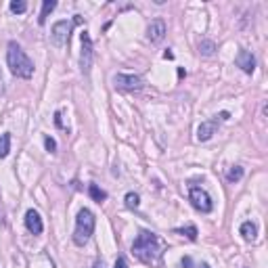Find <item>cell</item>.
I'll list each match as a JSON object with an SVG mask.
<instances>
[{"instance_id":"obj_1","label":"cell","mask_w":268,"mask_h":268,"mask_svg":"<svg viewBox=\"0 0 268 268\" xmlns=\"http://www.w3.org/2000/svg\"><path fill=\"white\" fill-rule=\"evenodd\" d=\"M132 254L145 264L157 262V258L162 256V247H159V239L151 230H140L132 243Z\"/></svg>"},{"instance_id":"obj_2","label":"cell","mask_w":268,"mask_h":268,"mask_svg":"<svg viewBox=\"0 0 268 268\" xmlns=\"http://www.w3.org/2000/svg\"><path fill=\"white\" fill-rule=\"evenodd\" d=\"M6 63L8 69L15 78H23V80H30L34 76V61L25 55V50L17 44L15 40L8 42V48H6Z\"/></svg>"},{"instance_id":"obj_3","label":"cell","mask_w":268,"mask_h":268,"mask_svg":"<svg viewBox=\"0 0 268 268\" xmlns=\"http://www.w3.org/2000/svg\"><path fill=\"white\" fill-rule=\"evenodd\" d=\"M94 224H96V218H94V214L84 208V210H80L78 212V218H76V230H74V243L76 245H86L88 243V239L92 237L94 233Z\"/></svg>"},{"instance_id":"obj_4","label":"cell","mask_w":268,"mask_h":268,"mask_svg":"<svg viewBox=\"0 0 268 268\" xmlns=\"http://www.w3.org/2000/svg\"><path fill=\"white\" fill-rule=\"evenodd\" d=\"M189 199L193 203V208L201 212V214H210L214 210V203H212V197H210V193L203 189V186H195L191 184V189H189Z\"/></svg>"},{"instance_id":"obj_5","label":"cell","mask_w":268,"mask_h":268,"mask_svg":"<svg viewBox=\"0 0 268 268\" xmlns=\"http://www.w3.org/2000/svg\"><path fill=\"white\" fill-rule=\"evenodd\" d=\"M113 84L118 90L124 92H138L145 88V82H142L140 76H134V74H115L113 76Z\"/></svg>"},{"instance_id":"obj_6","label":"cell","mask_w":268,"mask_h":268,"mask_svg":"<svg viewBox=\"0 0 268 268\" xmlns=\"http://www.w3.org/2000/svg\"><path fill=\"white\" fill-rule=\"evenodd\" d=\"M80 42H82V52H80V69H82V74L88 76L90 74V67H92V38L90 34L86 30L80 34Z\"/></svg>"},{"instance_id":"obj_7","label":"cell","mask_w":268,"mask_h":268,"mask_svg":"<svg viewBox=\"0 0 268 268\" xmlns=\"http://www.w3.org/2000/svg\"><path fill=\"white\" fill-rule=\"evenodd\" d=\"M228 118H230V113H228V111H222V113L216 115V118H212V120H208V122H201L199 128H197V140H201V142L210 140L214 134H216L218 124H220V122H226Z\"/></svg>"},{"instance_id":"obj_8","label":"cell","mask_w":268,"mask_h":268,"mask_svg":"<svg viewBox=\"0 0 268 268\" xmlns=\"http://www.w3.org/2000/svg\"><path fill=\"white\" fill-rule=\"evenodd\" d=\"M71 28H74V23H69V21H57L55 25H52L50 40H52V44H55L57 48H63L65 44H69Z\"/></svg>"},{"instance_id":"obj_9","label":"cell","mask_w":268,"mask_h":268,"mask_svg":"<svg viewBox=\"0 0 268 268\" xmlns=\"http://www.w3.org/2000/svg\"><path fill=\"white\" fill-rule=\"evenodd\" d=\"M166 32H168L166 21L164 19H153V21L149 23V28H147V38H149V42L159 44V42L166 38Z\"/></svg>"},{"instance_id":"obj_10","label":"cell","mask_w":268,"mask_h":268,"mask_svg":"<svg viewBox=\"0 0 268 268\" xmlns=\"http://www.w3.org/2000/svg\"><path fill=\"white\" fill-rule=\"evenodd\" d=\"M235 63H237V67H241V71H245V74H249V76H252L254 71H256V59H254L252 52L245 50V48H241V50L237 52Z\"/></svg>"},{"instance_id":"obj_11","label":"cell","mask_w":268,"mask_h":268,"mask_svg":"<svg viewBox=\"0 0 268 268\" xmlns=\"http://www.w3.org/2000/svg\"><path fill=\"white\" fill-rule=\"evenodd\" d=\"M25 226H28V230L32 235H40L44 230V224H42V218L40 214L36 210H28L25 212Z\"/></svg>"},{"instance_id":"obj_12","label":"cell","mask_w":268,"mask_h":268,"mask_svg":"<svg viewBox=\"0 0 268 268\" xmlns=\"http://www.w3.org/2000/svg\"><path fill=\"white\" fill-rule=\"evenodd\" d=\"M239 233H241V237H243L245 241H254L256 235H258V228H256V224H254L252 220H247V222H243V224H241Z\"/></svg>"},{"instance_id":"obj_13","label":"cell","mask_w":268,"mask_h":268,"mask_svg":"<svg viewBox=\"0 0 268 268\" xmlns=\"http://www.w3.org/2000/svg\"><path fill=\"white\" fill-rule=\"evenodd\" d=\"M55 8H57V2H55V0H44V2H42V11H40V17H38V23H40V25L46 23V17H48L52 11H55Z\"/></svg>"},{"instance_id":"obj_14","label":"cell","mask_w":268,"mask_h":268,"mask_svg":"<svg viewBox=\"0 0 268 268\" xmlns=\"http://www.w3.org/2000/svg\"><path fill=\"white\" fill-rule=\"evenodd\" d=\"M88 195L96 201V203H103L105 199H107V193L103 191V189H99L96 184H88Z\"/></svg>"},{"instance_id":"obj_15","label":"cell","mask_w":268,"mask_h":268,"mask_svg":"<svg viewBox=\"0 0 268 268\" xmlns=\"http://www.w3.org/2000/svg\"><path fill=\"white\" fill-rule=\"evenodd\" d=\"M8 151H11V134L4 132L0 136V159H4L8 155Z\"/></svg>"},{"instance_id":"obj_16","label":"cell","mask_w":268,"mask_h":268,"mask_svg":"<svg viewBox=\"0 0 268 268\" xmlns=\"http://www.w3.org/2000/svg\"><path fill=\"white\" fill-rule=\"evenodd\" d=\"M199 52L203 57H212L214 52H216V44H214L212 40H201L199 42Z\"/></svg>"},{"instance_id":"obj_17","label":"cell","mask_w":268,"mask_h":268,"mask_svg":"<svg viewBox=\"0 0 268 268\" xmlns=\"http://www.w3.org/2000/svg\"><path fill=\"white\" fill-rule=\"evenodd\" d=\"M241 178H243V168H241V166H233L228 170V174H226L228 182H239Z\"/></svg>"},{"instance_id":"obj_18","label":"cell","mask_w":268,"mask_h":268,"mask_svg":"<svg viewBox=\"0 0 268 268\" xmlns=\"http://www.w3.org/2000/svg\"><path fill=\"white\" fill-rule=\"evenodd\" d=\"M176 233L178 235H182V237H186L189 241H197V226H186V228H176Z\"/></svg>"},{"instance_id":"obj_19","label":"cell","mask_w":268,"mask_h":268,"mask_svg":"<svg viewBox=\"0 0 268 268\" xmlns=\"http://www.w3.org/2000/svg\"><path fill=\"white\" fill-rule=\"evenodd\" d=\"M11 13H15V15H21V13H25L28 11V2H23V0H13L11 2Z\"/></svg>"},{"instance_id":"obj_20","label":"cell","mask_w":268,"mask_h":268,"mask_svg":"<svg viewBox=\"0 0 268 268\" xmlns=\"http://www.w3.org/2000/svg\"><path fill=\"white\" fill-rule=\"evenodd\" d=\"M124 201H126V208H128V210H136V208H138V203H140V197H138L136 193H128Z\"/></svg>"},{"instance_id":"obj_21","label":"cell","mask_w":268,"mask_h":268,"mask_svg":"<svg viewBox=\"0 0 268 268\" xmlns=\"http://www.w3.org/2000/svg\"><path fill=\"white\" fill-rule=\"evenodd\" d=\"M44 147H46L48 153H55V151H57V142H55V138H52V136H44Z\"/></svg>"},{"instance_id":"obj_22","label":"cell","mask_w":268,"mask_h":268,"mask_svg":"<svg viewBox=\"0 0 268 268\" xmlns=\"http://www.w3.org/2000/svg\"><path fill=\"white\" fill-rule=\"evenodd\" d=\"M55 126L61 128V130H67V128L63 126V122H61V111H55Z\"/></svg>"},{"instance_id":"obj_23","label":"cell","mask_w":268,"mask_h":268,"mask_svg":"<svg viewBox=\"0 0 268 268\" xmlns=\"http://www.w3.org/2000/svg\"><path fill=\"white\" fill-rule=\"evenodd\" d=\"M113 268H128V262H126V258H118L113 264Z\"/></svg>"},{"instance_id":"obj_24","label":"cell","mask_w":268,"mask_h":268,"mask_svg":"<svg viewBox=\"0 0 268 268\" xmlns=\"http://www.w3.org/2000/svg\"><path fill=\"white\" fill-rule=\"evenodd\" d=\"M191 266H193L191 256H184V258H182V268H191Z\"/></svg>"},{"instance_id":"obj_25","label":"cell","mask_w":268,"mask_h":268,"mask_svg":"<svg viewBox=\"0 0 268 268\" xmlns=\"http://www.w3.org/2000/svg\"><path fill=\"white\" fill-rule=\"evenodd\" d=\"M164 59H174V52L172 50H166L164 52Z\"/></svg>"},{"instance_id":"obj_26","label":"cell","mask_w":268,"mask_h":268,"mask_svg":"<svg viewBox=\"0 0 268 268\" xmlns=\"http://www.w3.org/2000/svg\"><path fill=\"white\" fill-rule=\"evenodd\" d=\"M92 268H105V262H103V260H96Z\"/></svg>"},{"instance_id":"obj_27","label":"cell","mask_w":268,"mask_h":268,"mask_svg":"<svg viewBox=\"0 0 268 268\" xmlns=\"http://www.w3.org/2000/svg\"><path fill=\"white\" fill-rule=\"evenodd\" d=\"M197 268H210V266H208V264H205V262H203V264H199Z\"/></svg>"},{"instance_id":"obj_28","label":"cell","mask_w":268,"mask_h":268,"mask_svg":"<svg viewBox=\"0 0 268 268\" xmlns=\"http://www.w3.org/2000/svg\"><path fill=\"white\" fill-rule=\"evenodd\" d=\"M0 90H2V74H0Z\"/></svg>"}]
</instances>
